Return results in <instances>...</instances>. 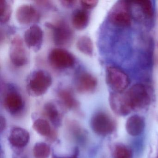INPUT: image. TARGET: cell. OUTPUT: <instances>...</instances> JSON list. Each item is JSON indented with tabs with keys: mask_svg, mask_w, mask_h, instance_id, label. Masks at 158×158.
<instances>
[{
	"mask_svg": "<svg viewBox=\"0 0 158 158\" xmlns=\"http://www.w3.org/2000/svg\"><path fill=\"white\" fill-rule=\"evenodd\" d=\"M52 83L50 74L43 70H36L27 79V89L30 95L39 97L45 94Z\"/></svg>",
	"mask_w": 158,
	"mask_h": 158,
	"instance_id": "6da1fadb",
	"label": "cell"
},
{
	"mask_svg": "<svg viewBox=\"0 0 158 158\" xmlns=\"http://www.w3.org/2000/svg\"><path fill=\"white\" fill-rule=\"evenodd\" d=\"M107 85L114 92H123L129 84L128 76L119 67L114 65L107 66L105 73Z\"/></svg>",
	"mask_w": 158,
	"mask_h": 158,
	"instance_id": "7a4b0ae2",
	"label": "cell"
},
{
	"mask_svg": "<svg viewBox=\"0 0 158 158\" xmlns=\"http://www.w3.org/2000/svg\"><path fill=\"white\" fill-rule=\"evenodd\" d=\"M125 92L132 110L143 109L150 103V95L142 84H135Z\"/></svg>",
	"mask_w": 158,
	"mask_h": 158,
	"instance_id": "3957f363",
	"label": "cell"
},
{
	"mask_svg": "<svg viewBox=\"0 0 158 158\" xmlns=\"http://www.w3.org/2000/svg\"><path fill=\"white\" fill-rule=\"evenodd\" d=\"M90 127L97 135L107 136L114 132L115 128V123L108 114L99 111L94 114L91 117Z\"/></svg>",
	"mask_w": 158,
	"mask_h": 158,
	"instance_id": "277c9868",
	"label": "cell"
},
{
	"mask_svg": "<svg viewBox=\"0 0 158 158\" xmlns=\"http://www.w3.org/2000/svg\"><path fill=\"white\" fill-rule=\"evenodd\" d=\"M23 40L19 35L13 38L10 43L9 57L13 64L17 67L24 66L28 61V55Z\"/></svg>",
	"mask_w": 158,
	"mask_h": 158,
	"instance_id": "5b68a950",
	"label": "cell"
},
{
	"mask_svg": "<svg viewBox=\"0 0 158 158\" xmlns=\"http://www.w3.org/2000/svg\"><path fill=\"white\" fill-rule=\"evenodd\" d=\"M110 22L115 25L127 27L131 23L129 4L126 1H119L111 10L109 14Z\"/></svg>",
	"mask_w": 158,
	"mask_h": 158,
	"instance_id": "8992f818",
	"label": "cell"
},
{
	"mask_svg": "<svg viewBox=\"0 0 158 158\" xmlns=\"http://www.w3.org/2000/svg\"><path fill=\"white\" fill-rule=\"evenodd\" d=\"M48 61L52 67L56 69H64L74 65L75 58L68 51L61 48H56L52 50L49 53Z\"/></svg>",
	"mask_w": 158,
	"mask_h": 158,
	"instance_id": "52a82bcc",
	"label": "cell"
},
{
	"mask_svg": "<svg viewBox=\"0 0 158 158\" xmlns=\"http://www.w3.org/2000/svg\"><path fill=\"white\" fill-rule=\"evenodd\" d=\"M47 26L52 30L53 42L57 46H67L73 41V33L70 27L63 22L48 24Z\"/></svg>",
	"mask_w": 158,
	"mask_h": 158,
	"instance_id": "ba28073f",
	"label": "cell"
},
{
	"mask_svg": "<svg viewBox=\"0 0 158 158\" xmlns=\"http://www.w3.org/2000/svg\"><path fill=\"white\" fill-rule=\"evenodd\" d=\"M109 103L112 110L119 115H126L133 110L125 91L111 93L109 96Z\"/></svg>",
	"mask_w": 158,
	"mask_h": 158,
	"instance_id": "9c48e42d",
	"label": "cell"
},
{
	"mask_svg": "<svg viewBox=\"0 0 158 158\" xmlns=\"http://www.w3.org/2000/svg\"><path fill=\"white\" fill-rule=\"evenodd\" d=\"M43 38V30L37 25L31 26L26 30L24 34L25 44L27 48L35 52H38L41 48Z\"/></svg>",
	"mask_w": 158,
	"mask_h": 158,
	"instance_id": "30bf717a",
	"label": "cell"
},
{
	"mask_svg": "<svg viewBox=\"0 0 158 158\" xmlns=\"http://www.w3.org/2000/svg\"><path fill=\"white\" fill-rule=\"evenodd\" d=\"M15 17L20 24L28 25L38 22L40 15L34 6L31 4H23L16 9Z\"/></svg>",
	"mask_w": 158,
	"mask_h": 158,
	"instance_id": "8fae6325",
	"label": "cell"
},
{
	"mask_svg": "<svg viewBox=\"0 0 158 158\" xmlns=\"http://www.w3.org/2000/svg\"><path fill=\"white\" fill-rule=\"evenodd\" d=\"M3 104L6 110L13 114L19 113L24 107V101L22 95L15 90H10L6 93Z\"/></svg>",
	"mask_w": 158,
	"mask_h": 158,
	"instance_id": "7c38bea8",
	"label": "cell"
},
{
	"mask_svg": "<svg viewBox=\"0 0 158 158\" xmlns=\"http://www.w3.org/2000/svg\"><path fill=\"white\" fill-rule=\"evenodd\" d=\"M98 85L97 78L88 73H82L78 76L76 82V89L82 94L91 93L96 89Z\"/></svg>",
	"mask_w": 158,
	"mask_h": 158,
	"instance_id": "4fadbf2b",
	"label": "cell"
},
{
	"mask_svg": "<svg viewBox=\"0 0 158 158\" xmlns=\"http://www.w3.org/2000/svg\"><path fill=\"white\" fill-rule=\"evenodd\" d=\"M30 135L27 130L20 127H15L12 129L9 137L11 145L17 148H22L28 144Z\"/></svg>",
	"mask_w": 158,
	"mask_h": 158,
	"instance_id": "5bb4252c",
	"label": "cell"
},
{
	"mask_svg": "<svg viewBox=\"0 0 158 158\" xmlns=\"http://www.w3.org/2000/svg\"><path fill=\"white\" fill-rule=\"evenodd\" d=\"M145 127V119L142 116L137 114L130 116L126 123L127 132L133 136H137L141 135Z\"/></svg>",
	"mask_w": 158,
	"mask_h": 158,
	"instance_id": "9a60e30c",
	"label": "cell"
},
{
	"mask_svg": "<svg viewBox=\"0 0 158 158\" xmlns=\"http://www.w3.org/2000/svg\"><path fill=\"white\" fill-rule=\"evenodd\" d=\"M89 20V14L84 9H77L73 13L72 25L77 30H83L85 29L88 25Z\"/></svg>",
	"mask_w": 158,
	"mask_h": 158,
	"instance_id": "2e32d148",
	"label": "cell"
},
{
	"mask_svg": "<svg viewBox=\"0 0 158 158\" xmlns=\"http://www.w3.org/2000/svg\"><path fill=\"white\" fill-rule=\"evenodd\" d=\"M44 110L45 114L53 126L58 127L61 125L60 114L58 108L54 103L51 102L46 103L44 105Z\"/></svg>",
	"mask_w": 158,
	"mask_h": 158,
	"instance_id": "e0dca14e",
	"label": "cell"
},
{
	"mask_svg": "<svg viewBox=\"0 0 158 158\" xmlns=\"http://www.w3.org/2000/svg\"><path fill=\"white\" fill-rule=\"evenodd\" d=\"M76 47L78 50L85 55L89 56L93 55L94 46L92 40L89 37L83 35L77 39Z\"/></svg>",
	"mask_w": 158,
	"mask_h": 158,
	"instance_id": "ac0fdd59",
	"label": "cell"
},
{
	"mask_svg": "<svg viewBox=\"0 0 158 158\" xmlns=\"http://www.w3.org/2000/svg\"><path fill=\"white\" fill-rule=\"evenodd\" d=\"M58 96L62 103L68 109H74L78 106V102L70 90L61 89L58 92Z\"/></svg>",
	"mask_w": 158,
	"mask_h": 158,
	"instance_id": "d6986e66",
	"label": "cell"
},
{
	"mask_svg": "<svg viewBox=\"0 0 158 158\" xmlns=\"http://www.w3.org/2000/svg\"><path fill=\"white\" fill-rule=\"evenodd\" d=\"M33 128L39 134L44 136L51 135V127L48 122L43 119H38L33 124Z\"/></svg>",
	"mask_w": 158,
	"mask_h": 158,
	"instance_id": "ffe728a7",
	"label": "cell"
},
{
	"mask_svg": "<svg viewBox=\"0 0 158 158\" xmlns=\"http://www.w3.org/2000/svg\"><path fill=\"white\" fill-rule=\"evenodd\" d=\"M49 146L44 142H38L33 148V153L35 158H48L50 154Z\"/></svg>",
	"mask_w": 158,
	"mask_h": 158,
	"instance_id": "44dd1931",
	"label": "cell"
},
{
	"mask_svg": "<svg viewBox=\"0 0 158 158\" xmlns=\"http://www.w3.org/2000/svg\"><path fill=\"white\" fill-rule=\"evenodd\" d=\"M12 8L10 4L6 0H0V22L7 23L10 18Z\"/></svg>",
	"mask_w": 158,
	"mask_h": 158,
	"instance_id": "7402d4cb",
	"label": "cell"
},
{
	"mask_svg": "<svg viewBox=\"0 0 158 158\" xmlns=\"http://www.w3.org/2000/svg\"><path fill=\"white\" fill-rule=\"evenodd\" d=\"M133 153L131 149L123 144L115 146L113 152L114 158H132Z\"/></svg>",
	"mask_w": 158,
	"mask_h": 158,
	"instance_id": "603a6c76",
	"label": "cell"
},
{
	"mask_svg": "<svg viewBox=\"0 0 158 158\" xmlns=\"http://www.w3.org/2000/svg\"><path fill=\"white\" fill-rule=\"evenodd\" d=\"M139 7L142 13L148 18H151L153 15V8L152 2L149 0H142L135 2Z\"/></svg>",
	"mask_w": 158,
	"mask_h": 158,
	"instance_id": "cb8c5ba5",
	"label": "cell"
},
{
	"mask_svg": "<svg viewBox=\"0 0 158 158\" xmlns=\"http://www.w3.org/2000/svg\"><path fill=\"white\" fill-rule=\"evenodd\" d=\"M98 1L96 0H84L80 1V2L82 7L86 9H91L95 8L98 4Z\"/></svg>",
	"mask_w": 158,
	"mask_h": 158,
	"instance_id": "d4e9b609",
	"label": "cell"
},
{
	"mask_svg": "<svg viewBox=\"0 0 158 158\" xmlns=\"http://www.w3.org/2000/svg\"><path fill=\"white\" fill-rule=\"evenodd\" d=\"M61 4L65 8H69L73 7L77 2L76 1H61Z\"/></svg>",
	"mask_w": 158,
	"mask_h": 158,
	"instance_id": "484cf974",
	"label": "cell"
},
{
	"mask_svg": "<svg viewBox=\"0 0 158 158\" xmlns=\"http://www.w3.org/2000/svg\"><path fill=\"white\" fill-rule=\"evenodd\" d=\"M78 154V149L76 148L72 156H70V157H59V156H57V155H53L52 158H77V155Z\"/></svg>",
	"mask_w": 158,
	"mask_h": 158,
	"instance_id": "4316f807",
	"label": "cell"
},
{
	"mask_svg": "<svg viewBox=\"0 0 158 158\" xmlns=\"http://www.w3.org/2000/svg\"><path fill=\"white\" fill-rule=\"evenodd\" d=\"M6 125V120L5 118L3 116H1V133H2V131L5 129Z\"/></svg>",
	"mask_w": 158,
	"mask_h": 158,
	"instance_id": "83f0119b",
	"label": "cell"
},
{
	"mask_svg": "<svg viewBox=\"0 0 158 158\" xmlns=\"http://www.w3.org/2000/svg\"></svg>",
	"mask_w": 158,
	"mask_h": 158,
	"instance_id": "f1b7e54d",
	"label": "cell"
}]
</instances>
